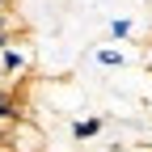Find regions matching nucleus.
<instances>
[{
  "label": "nucleus",
  "instance_id": "nucleus-2",
  "mask_svg": "<svg viewBox=\"0 0 152 152\" xmlns=\"http://www.w3.org/2000/svg\"><path fill=\"white\" fill-rule=\"evenodd\" d=\"M4 118H13V102H9V97H0V123H4Z\"/></svg>",
  "mask_w": 152,
  "mask_h": 152
},
{
  "label": "nucleus",
  "instance_id": "nucleus-3",
  "mask_svg": "<svg viewBox=\"0 0 152 152\" xmlns=\"http://www.w3.org/2000/svg\"><path fill=\"white\" fill-rule=\"evenodd\" d=\"M0 4H4V0H0Z\"/></svg>",
  "mask_w": 152,
  "mask_h": 152
},
{
  "label": "nucleus",
  "instance_id": "nucleus-1",
  "mask_svg": "<svg viewBox=\"0 0 152 152\" xmlns=\"http://www.w3.org/2000/svg\"><path fill=\"white\" fill-rule=\"evenodd\" d=\"M93 131H97V118H89V123H80V127H76V135L85 140V135H93Z\"/></svg>",
  "mask_w": 152,
  "mask_h": 152
}]
</instances>
